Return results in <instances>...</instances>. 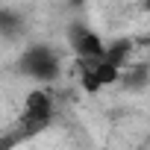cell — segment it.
I'll return each instance as SVG.
<instances>
[{
  "instance_id": "ba28073f",
  "label": "cell",
  "mask_w": 150,
  "mask_h": 150,
  "mask_svg": "<svg viewBox=\"0 0 150 150\" xmlns=\"http://www.w3.org/2000/svg\"><path fill=\"white\" fill-rule=\"evenodd\" d=\"M68 6H74V9H83V6H86V0H68Z\"/></svg>"
},
{
  "instance_id": "52a82bcc",
  "label": "cell",
  "mask_w": 150,
  "mask_h": 150,
  "mask_svg": "<svg viewBox=\"0 0 150 150\" xmlns=\"http://www.w3.org/2000/svg\"><path fill=\"white\" fill-rule=\"evenodd\" d=\"M132 53H135V47H132V41H129V38L106 41V50H103V56H106L115 68H124L127 62H132Z\"/></svg>"
},
{
  "instance_id": "8992f818",
  "label": "cell",
  "mask_w": 150,
  "mask_h": 150,
  "mask_svg": "<svg viewBox=\"0 0 150 150\" xmlns=\"http://www.w3.org/2000/svg\"><path fill=\"white\" fill-rule=\"evenodd\" d=\"M27 33V18L15 6H0V38L3 41H18Z\"/></svg>"
},
{
  "instance_id": "6da1fadb",
  "label": "cell",
  "mask_w": 150,
  "mask_h": 150,
  "mask_svg": "<svg viewBox=\"0 0 150 150\" xmlns=\"http://www.w3.org/2000/svg\"><path fill=\"white\" fill-rule=\"evenodd\" d=\"M15 71L35 86H53L65 71V53L50 41H33L18 53Z\"/></svg>"
},
{
  "instance_id": "277c9868",
  "label": "cell",
  "mask_w": 150,
  "mask_h": 150,
  "mask_svg": "<svg viewBox=\"0 0 150 150\" xmlns=\"http://www.w3.org/2000/svg\"><path fill=\"white\" fill-rule=\"evenodd\" d=\"M65 44L68 50L74 53V59H86V56H103L106 50V38L86 21L74 18L68 27H65Z\"/></svg>"
},
{
  "instance_id": "5b68a950",
  "label": "cell",
  "mask_w": 150,
  "mask_h": 150,
  "mask_svg": "<svg viewBox=\"0 0 150 150\" xmlns=\"http://www.w3.org/2000/svg\"><path fill=\"white\" fill-rule=\"evenodd\" d=\"M118 86H124L127 91L150 88V62H127L118 74Z\"/></svg>"
},
{
  "instance_id": "3957f363",
  "label": "cell",
  "mask_w": 150,
  "mask_h": 150,
  "mask_svg": "<svg viewBox=\"0 0 150 150\" xmlns=\"http://www.w3.org/2000/svg\"><path fill=\"white\" fill-rule=\"evenodd\" d=\"M118 74H121V68H115L106 56L77 59V80H80L83 91H88V94H97L109 86H118Z\"/></svg>"
},
{
  "instance_id": "9c48e42d",
  "label": "cell",
  "mask_w": 150,
  "mask_h": 150,
  "mask_svg": "<svg viewBox=\"0 0 150 150\" xmlns=\"http://www.w3.org/2000/svg\"><path fill=\"white\" fill-rule=\"evenodd\" d=\"M141 9H144V12L150 15V0H141Z\"/></svg>"
},
{
  "instance_id": "7a4b0ae2",
  "label": "cell",
  "mask_w": 150,
  "mask_h": 150,
  "mask_svg": "<svg viewBox=\"0 0 150 150\" xmlns=\"http://www.w3.org/2000/svg\"><path fill=\"white\" fill-rule=\"evenodd\" d=\"M56 115V100L50 94L47 86H35L33 91H27L24 103H21V115H18V127L24 135H35L44 127H50Z\"/></svg>"
}]
</instances>
